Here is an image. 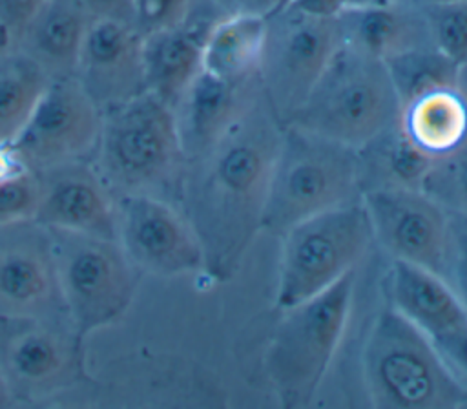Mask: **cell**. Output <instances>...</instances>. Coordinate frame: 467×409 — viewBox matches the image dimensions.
Listing matches in <instances>:
<instances>
[{
  "label": "cell",
  "instance_id": "obj_1",
  "mask_svg": "<svg viewBox=\"0 0 467 409\" xmlns=\"http://www.w3.org/2000/svg\"><path fill=\"white\" fill-rule=\"evenodd\" d=\"M283 124L263 91L201 157L186 161L177 206L204 252V274L230 281L263 230L272 166Z\"/></svg>",
  "mask_w": 467,
  "mask_h": 409
},
{
  "label": "cell",
  "instance_id": "obj_2",
  "mask_svg": "<svg viewBox=\"0 0 467 409\" xmlns=\"http://www.w3.org/2000/svg\"><path fill=\"white\" fill-rule=\"evenodd\" d=\"M91 164L113 199L151 195L177 204L186 157L173 108L144 91L104 113Z\"/></svg>",
  "mask_w": 467,
  "mask_h": 409
},
{
  "label": "cell",
  "instance_id": "obj_3",
  "mask_svg": "<svg viewBox=\"0 0 467 409\" xmlns=\"http://www.w3.org/2000/svg\"><path fill=\"white\" fill-rule=\"evenodd\" d=\"M356 279L352 270L327 290L277 310L263 365L281 407H308L317 394L343 340Z\"/></svg>",
  "mask_w": 467,
  "mask_h": 409
},
{
  "label": "cell",
  "instance_id": "obj_4",
  "mask_svg": "<svg viewBox=\"0 0 467 409\" xmlns=\"http://www.w3.org/2000/svg\"><path fill=\"white\" fill-rule=\"evenodd\" d=\"M363 382L378 409L467 407L463 385L420 329L394 309L379 310L365 338Z\"/></svg>",
  "mask_w": 467,
  "mask_h": 409
},
{
  "label": "cell",
  "instance_id": "obj_5",
  "mask_svg": "<svg viewBox=\"0 0 467 409\" xmlns=\"http://www.w3.org/2000/svg\"><path fill=\"white\" fill-rule=\"evenodd\" d=\"M361 195L358 150L288 124L272 166L263 230L281 237L299 221Z\"/></svg>",
  "mask_w": 467,
  "mask_h": 409
},
{
  "label": "cell",
  "instance_id": "obj_6",
  "mask_svg": "<svg viewBox=\"0 0 467 409\" xmlns=\"http://www.w3.org/2000/svg\"><path fill=\"white\" fill-rule=\"evenodd\" d=\"M398 115L385 62L341 44L288 124L359 150L396 126Z\"/></svg>",
  "mask_w": 467,
  "mask_h": 409
},
{
  "label": "cell",
  "instance_id": "obj_7",
  "mask_svg": "<svg viewBox=\"0 0 467 409\" xmlns=\"http://www.w3.org/2000/svg\"><path fill=\"white\" fill-rule=\"evenodd\" d=\"M86 338L67 316L0 318V371L15 407H55L80 387L86 367Z\"/></svg>",
  "mask_w": 467,
  "mask_h": 409
},
{
  "label": "cell",
  "instance_id": "obj_8",
  "mask_svg": "<svg viewBox=\"0 0 467 409\" xmlns=\"http://www.w3.org/2000/svg\"><path fill=\"white\" fill-rule=\"evenodd\" d=\"M374 243L363 201L325 210L281 236L274 307L297 305L356 270Z\"/></svg>",
  "mask_w": 467,
  "mask_h": 409
},
{
  "label": "cell",
  "instance_id": "obj_9",
  "mask_svg": "<svg viewBox=\"0 0 467 409\" xmlns=\"http://www.w3.org/2000/svg\"><path fill=\"white\" fill-rule=\"evenodd\" d=\"M217 380L186 358L137 351L106 363L55 407H213L223 405Z\"/></svg>",
  "mask_w": 467,
  "mask_h": 409
},
{
  "label": "cell",
  "instance_id": "obj_10",
  "mask_svg": "<svg viewBox=\"0 0 467 409\" xmlns=\"http://www.w3.org/2000/svg\"><path fill=\"white\" fill-rule=\"evenodd\" d=\"M69 320L88 338L131 305L142 274L117 239L47 228Z\"/></svg>",
  "mask_w": 467,
  "mask_h": 409
},
{
  "label": "cell",
  "instance_id": "obj_11",
  "mask_svg": "<svg viewBox=\"0 0 467 409\" xmlns=\"http://www.w3.org/2000/svg\"><path fill=\"white\" fill-rule=\"evenodd\" d=\"M339 46L337 18H319L294 7L266 18L257 75L263 95L283 126L303 106Z\"/></svg>",
  "mask_w": 467,
  "mask_h": 409
},
{
  "label": "cell",
  "instance_id": "obj_12",
  "mask_svg": "<svg viewBox=\"0 0 467 409\" xmlns=\"http://www.w3.org/2000/svg\"><path fill=\"white\" fill-rule=\"evenodd\" d=\"M102 113L73 77L51 79L11 148L29 172L91 161Z\"/></svg>",
  "mask_w": 467,
  "mask_h": 409
},
{
  "label": "cell",
  "instance_id": "obj_13",
  "mask_svg": "<svg viewBox=\"0 0 467 409\" xmlns=\"http://www.w3.org/2000/svg\"><path fill=\"white\" fill-rule=\"evenodd\" d=\"M361 201L374 241L390 259L423 267L447 279L452 223L443 206L421 188H374Z\"/></svg>",
  "mask_w": 467,
  "mask_h": 409
},
{
  "label": "cell",
  "instance_id": "obj_14",
  "mask_svg": "<svg viewBox=\"0 0 467 409\" xmlns=\"http://www.w3.org/2000/svg\"><path fill=\"white\" fill-rule=\"evenodd\" d=\"M115 232L117 243L142 276L204 274L202 245L175 203L151 195L117 197Z\"/></svg>",
  "mask_w": 467,
  "mask_h": 409
},
{
  "label": "cell",
  "instance_id": "obj_15",
  "mask_svg": "<svg viewBox=\"0 0 467 409\" xmlns=\"http://www.w3.org/2000/svg\"><path fill=\"white\" fill-rule=\"evenodd\" d=\"M7 316H67L49 230L35 219L0 226V318Z\"/></svg>",
  "mask_w": 467,
  "mask_h": 409
},
{
  "label": "cell",
  "instance_id": "obj_16",
  "mask_svg": "<svg viewBox=\"0 0 467 409\" xmlns=\"http://www.w3.org/2000/svg\"><path fill=\"white\" fill-rule=\"evenodd\" d=\"M73 79L104 115L146 91L142 37L133 26L97 18L78 51Z\"/></svg>",
  "mask_w": 467,
  "mask_h": 409
},
{
  "label": "cell",
  "instance_id": "obj_17",
  "mask_svg": "<svg viewBox=\"0 0 467 409\" xmlns=\"http://www.w3.org/2000/svg\"><path fill=\"white\" fill-rule=\"evenodd\" d=\"M36 173L40 177V197L33 217L36 223L117 239L115 199L91 161L66 163Z\"/></svg>",
  "mask_w": 467,
  "mask_h": 409
},
{
  "label": "cell",
  "instance_id": "obj_18",
  "mask_svg": "<svg viewBox=\"0 0 467 409\" xmlns=\"http://www.w3.org/2000/svg\"><path fill=\"white\" fill-rule=\"evenodd\" d=\"M224 15L213 2L195 0L181 24L142 37L146 91L173 108L201 73L206 37Z\"/></svg>",
  "mask_w": 467,
  "mask_h": 409
},
{
  "label": "cell",
  "instance_id": "obj_19",
  "mask_svg": "<svg viewBox=\"0 0 467 409\" xmlns=\"http://www.w3.org/2000/svg\"><path fill=\"white\" fill-rule=\"evenodd\" d=\"M261 91L259 77L246 82H228L201 69L173 106L186 161L206 153Z\"/></svg>",
  "mask_w": 467,
  "mask_h": 409
},
{
  "label": "cell",
  "instance_id": "obj_20",
  "mask_svg": "<svg viewBox=\"0 0 467 409\" xmlns=\"http://www.w3.org/2000/svg\"><path fill=\"white\" fill-rule=\"evenodd\" d=\"M383 285L387 307L410 321L431 341L467 325V309L460 296L447 279L423 267L390 259Z\"/></svg>",
  "mask_w": 467,
  "mask_h": 409
},
{
  "label": "cell",
  "instance_id": "obj_21",
  "mask_svg": "<svg viewBox=\"0 0 467 409\" xmlns=\"http://www.w3.org/2000/svg\"><path fill=\"white\" fill-rule=\"evenodd\" d=\"M93 20L80 0H46L9 47L33 58L49 79L73 77L80 46Z\"/></svg>",
  "mask_w": 467,
  "mask_h": 409
},
{
  "label": "cell",
  "instance_id": "obj_22",
  "mask_svg": "<svg viewBox=\"0 0 467 409\" xmlns=\"http://www.w3.org/2000/svg\"><path fill=\"white\" fill-rule=\"evenodd\" d=\"M336 18L343 46L383 62L403 51L432 44L421 7L410 0L347 7Z\"/></svg>",
  "mask_w": 467,
  "mask_h": 409
},
{
  "label": "cell",
  "instance_id": "obj_23",
  "mask_svg": "<svg viewBox=\"0 0 467 409\" xmlns=\"http://www.w3.org/2000/svg\"><path fill=\"white\" fill-rule=\"evenodd\" d=\"M398 126L416 148L441 159L467 144V104L456 86L432 89L400 106Z\"/></svg>",
  "mask_w": 467,
  "mask_h": 409
},
{
  "label": "cell",
  "instance_id": "obj_24",
  "mask_svg": "<svg viewBox=\"0 0 467 409\" xmlns=\"http://www.w3.org/2000/svg\"><path fill=\"white\" fill-rule=\"evenodd\" d=\"M266 40V16L250 13H228L210 29L202 69L228 82L257 79Z\"/></svg>",
  "mask_w": 467,
  "mask_h": 409
},
{
  "label": "cell",
  "instance_id": "obj_25",
  "mask_svg": "<svg viewBox=\"0 0 467 409\" xmlns=\"http://www.w3.org/2000/svg\"><path fill=\"white\" fill-rule=\"evenodd\" d=\"M358 157L363 194L374 188H421L436 161L416 148L398 124L361 146Z\"/></svg>",
  "mask_w": 467,
  "mask_h": 409
},
{
  "label": "cell",
  "instance_id": "obj_26",
  "mask_svg": "<svg viewBox=\"0 0 467 409\" xmlns=\"http://www.w3.org/2000/svg\"><path fill=\"white\" fill-rule=\"evenodd\" d=\"M47 73L16 47L0 51V144L20 133L49 84Z\"/></svg>",
  "mask_w": 467,
  "mask_h": 409
},
{
  "label": "cell",
  "instance_id": "obj_27",
  "mask_svg": "<svg viewBox=\"0 0 467 409\" xmlns=\"http://www.w3.org/2000/svg\"><path fill=\"white\" fill-rule=\"evenodd\" d=\"M400 106L432 89L456 86L458 66L432 44L403 51L385 60Z\"/></svg>",
  "mask_w": 467,
  "mask_h": 409
},
{
  "label": "cell",
  "instance_id": "obj_28",
  "mask_svg": "<svg viewBox=\"0 0 467 409\" xmlns=\"http://www.w3.org/2000/svg\"><path fill=\"white\" fill-rule=\"evenodd\" d=\"M421 190L451 215L467 217V144L436 159Z\"/></svg>",
  "mask_w": 467,
  "mask_h": 409
},
{
  "label": "cell",
  "instance_id": "obj_29",
  "mask_svg": "<svg viewBox=\"0 0 467 409\" xmlns=\"http://www.w3.org/2000/svg\"><path fill=\"white\" fill-rule=\"evenodd\" d=\"M420 7L432 46L458 68L467 64V0Z\"/></svg>",
  "mask_w": 467,
  "mask_h": 409
},
{
  "label": "cell",
  "instance_id": "obj_30",
  "mask_svg": "<svg viewBox=\"0 0 467 409\" xmlns=\"http://www.w3.org/2000/svg\"><path fill=\"white\" fill-rule=\"evenodd\" d=\"M40 197V177L36 172L22 173L0 183V226L33 219Z\"/></svg>",
  "mask_w": 467,
  "mask_h": 409
},
{
  "label": "cell",
  "instance_id": "obj_31",
  "mask_svg": "<svg viewBox=\"0 0 467 409\" xmlns=\"http://www.w3.org/2000/svg\"><path fill=\"white\" fill-rule=\"evenodd\" d=\"M195 0H133L131 26L140 37L181 24Z\"/></svg>",
  "mask_w": 467,
  "mask_h": 409
},
{
  "label": "cell",
  "instance_id": "obj_32",
  "mask_svg": "<svg viewBox=\"0 0 467 409\" xmlns=\"http://www.w3.org/2000/svg\"><path fill=\"white\" fill-rule=\"evenodd\" d=\"M452 250L447 281L467 309V217L451 215Z\"/></svg>",
  "mask_w": 467,
  "mask_h": 409
},
{
  "label": "cell",
  "instance_id": "obj_33",
  "mask_svg": "<svg viewBox=\"0 0 467 409\" xmlns=\"http://www.w3.org/2000/svg\"><path fill=\"white\" fill-rule=\"evenodd\" d=\"M432 343L456 378L467 385V325L432 340Z\"/></svg>",
  "mask_w": 467,
  "mask_h": 409
},
{
  "label": "cell",
  "instance_id": "obj_34",
  "mask_svg": "<svg viewBox=\"0 0 467 409\" xmlns=\"http://www.w3.org/2000/svg\"><path fill=\"white\" fill-rule=\"evenodd\" d=\"M46 0H0V26L7 33L9 46Z\"/></svg>",
  "mask_w": 467,
  "mask_h": 409
},
{
  "label": "cell",
  "instance_id": "obj_35",
  "mask_svg": "<svg viewBox=\"0 0 467 409\" xmlns=\"http://www.w3.org/2000/svg\"><path fill=\"white\" fill-rule=\"evenodd\" d=\"M89 15L106 20H117L131 26L133 16V0H80Z\"/></svg>",
  "mask_w": 467,
  "mask_h": 409
},
{
  "label": "cell",
  "instance_id": "obj_36",
  "mask_svg": "<svg viewBox=\"0 0 467 409\" xmlns=\"http://www.w3.org/2000/svg\"><path fill=\"white\" fill-rule=\"evenodd\" d=\"M288 7L319 18H336L347 9V0H292Z\"/></svg>",
  "mask_w": 467,
  "mask_h": 409
},
{
  "label": "cell",
  "instance_id": "obj_37",
  "mask_svg": "<svg viewBox=\"0 0 467 409\" xmlns=\"http://www.w3.org/2000/svg\"><path fill=\"white\" fill-rule=\"evenodd\" d=\"M292 0H234V13H250L259 16H272L290 5Z\"/></svg>",
  "mask_w": 467,
  "mask_h": 409
},
{
  "label": "cell",
  "instance_id": "obj_38",
  "mask_svg": "<svg viewBox=\"0 0 467 409\" xmlns=\"http://www.w3.org/2000/svg\"><path fill=\"white\" fill-rule=\"evenodd\" d=\"M26 168L11 144H0V183L22 173Z\"/></svg>",
  "mask_w": 467,
  "mask_h": 409
},
{
  "label": "cell",
  "instance_id": "obj_39",
  "mask_svg": "<svg viewBox=\"0 0 467 409\" xmlns=\"http://www.w3.org/2000/svg\"><path fill=\"white\" fill-rule=\"evenodd\" d=\"M403 0H347V7H368V5H387Z\"/></svg>",
  "mask_w": 467,
  "mask_h": 409
},
{
  "label": "cell",
  "instance_id": "obj_40",
  "mask_svg": "<svg viewBox=\"0 0 467 409\" xmlns=\"http://www.w3.org/2000/svg\"><path fill=\"white\" fill-rule=\"evenodd\" d=\"M456 88L460 89L465 104H467V64L460 66L458 69V79H456Z\"/></svg>",
  "mask_w": 467,
  "mask_h": 409
},
{
  "label": "cell",
  "instance_id": "obj_41",
  "mask_svg": "<svg viewBox=\"0 0 467 409\" xmlns=\"http://www.w3.org/2000/svg\"><path fill=\"white\" fill-rule=\"evenodd\" d=\"M9 407H15V405H13V400L9 396V391L5 387V382H4V376L0 371V409H9Z\"/></svg>",
  "mask_w": 467,
  "mask_h": 409
},
{
  "label": "cell",
  "instance_id": "obj_42",
  "mask_svg": "<svg viewBox=\"0 0 467 409\" xmlns=\"http://www.w3.org/2000/svg\"><path fill=\"white\" fill-rule=\"evenodd\" d=\"M210 2H213L226 13H234V0H210Z\"/></svg>",
  "mask_w": 467,
  "mask_h": 409
},
{
  "label": "cell",
  "instance_id": "obj_43",
  "mask_svg": "<svg viewBox=\"0 0 467 409\" xmlns=\"http://www.w3.org/2000/svg\"><path fill=\"white\" fill-rule=\"evenodd\" d=\"M416 5H429V4H447V2H463V0H410Z\"/></svg>",
  "mask_w": 467,
  "mask_h": 409
},
{
  "label": "cell",
  "instance_id": "obj_44",
  "mask_svg": "<svg viewBox=\"0 0 467 409\" xmlns=\"http://www.w3.org/2000/svg\"><path fill=\"white\" fill-rule=\"evenodd\" d=\"M5 47H9V38H7V33L0 26V51L5 49Z\"/></svg>",
  "mask_w": 467,
  "mask_h": 409
}]
</instances>
